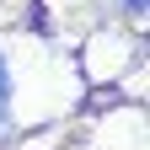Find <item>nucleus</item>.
<instances>
[{"mask_svg":"<svg viewBox=\"0 0 150 150\" xmlns=\"http://www.w3.org/2000/svg\"><path fill=\"white\" fill-rule=\"evenodd\" d=\"M11 118V75H6V59H0V129Z\"/></svg>","mask_w":150,"mask_h":150,"instance_id":"obj_1","label":"nucleus"},{"mask_svg":"<svg viewBox=\"0 0 150 150\" xmlns=\"http://www.w3.org/2000/svg\"><path fill=\"white\" fill-rule=\"evenodd\" d=\"M123 6H134V11H139V6H145V0H123Z\"/></svg>","mask_w":150,"mask_h":150,"instance_id":"obj_2","label":"nucleus"}]
</instances>
